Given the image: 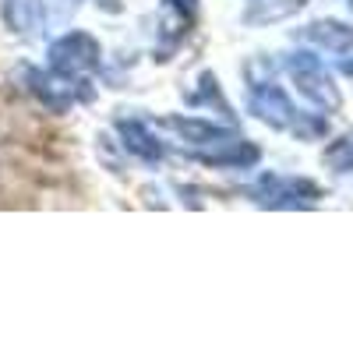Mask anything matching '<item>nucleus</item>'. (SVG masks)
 I'll return each mask as SVG.
<instances>
[{
	"label": "nucleus",
	"instance_id": "9d476101",
	"mask_svg": "<svg viewBox=\"0 0 353 353\" xmlns=\"http://www.w3.org/2000/svg\"><path fill=\"white\" fill-rule=\"evenodd\" d=\"M121 138H124V145H128V152H134L138 159H145V163H159L163 145L152 138V131L145 128L141 121H124V124H121Z\"/></svg>",
	"mask_w": 353,
	"mask_h": 353
},
{
	"label": "nucleus",
	"instance_id": "39448f33",
	"mask_svg": "<svg viewBox=\"0 0 353 353\" xmlns=\"http://www.w3.org/2000/svg\"><path fill=\"white\" fill-rule=\"evenodd\" d=\"M191 159H198L205 166H241L244 170V166H254L261 159V152H258V145H251L237 134H226V138H216L209 145H201V149H194Z\"/></svg>",
	"mask_w": 353,
	"mask_h": 353
},
{
	"label": "nucleus",
	"instance_id": "9b49d317",
	"mask_svg": "<svg viewBox=\"0 0 353 353\" xmlns=\"http://www.w3.org/2000/svg\"><path fill=\"white\" fill-rule=\"evenodd\" d=\"M304 4L307 0H254V4L248 8V21H279V18L293 14Z\"/></svg>",
	"mask_w": 353,
	"mask_h": 353
},
{
	"label": "nucleus",
	"instance_id": "1a4fd4ad",
	"mask_svg": "<svg viewBox=\"0 0 353 353\" xmlns=\"http://www.w3.org/2000/svg\"><path fill=\"white\" fill-rule=\"evenodd\" d=\"M159 124H163V128H170V131H176L188 145H209V141H216V138H226V134H230V128L212 124V121H201V117H163Z\"/></svg>",
	"mask_w": 353,
	"mask_h": 353
},
{
	"label": "nucleus",
	"instance_id": "6e6552de",
	"mask_svg": "<svg viewBox=\"0 0 353 353\" xmlns=\"http://www.w3.org/2000/svg\"><path fill=\"white\" fill-rule=\"evenodd\" d=\"M301 39H307L318 50H329V53H346V50H353V25H343L332 18L311 21L307 28H301Z\"/></svg>",
	"mask_w": 353,
	"mask_h": 353
},
{
	"label": "nucleus",
	"instance_id": "f03ea898",
	"mask_svg": "<svg viewBox=\"0 0 353 353\" xmlns=\"http://www.w3.org/2000/svg\"><path fill=\"white\" fill-rule=\"evenodd\" d=\"M321 198V188L304 181V176H261L254 188V201L265 209H311Z\"/></svg>",
	"mask_w": 353,
	"mask_h": 353
},
{
	"label": "nucleus",
	"instance_id": "423d86ee",
	"mask_svg": "<svg viewBox=\"0 0 353 353\" xmlns=\"http://www.w3.org/2000/svg\"><path fill=\"white\" fill-rule=\"evenodd\" d=\"M198 18V0H163V18H159V53L176 46L188 28Z\"/></svg>",
	"mask_w": 353,
	"mask_h": 353
},
{
	"label": "nucleus",
	"instance_id": "20e7f679",
	"mask_svg": "<svg viewBox=\"0 0 353 353\" xmlns=\"http://www.w3.org/2000/svg\"><path fill=\"white\" fill-rule=\"evenodd\" d=\"M248 106H251V113L258 117L261 124H269L276 131H286V128L293 131V124H297V117H301L279 85H258V88H251Z\"/></svg>",
	"mask_w": 353,
	"mask_h": 353
},
{
	"label": "nucleus",
	"instance_id": "f8f14e48",
	"mask_svg": "<svg viewBox=\"0 0 353 353\" xmlns=\"http://www.w3.org/2000/svg\"><path fill=\"white\" fill-rule=\"evenodd\" d=\"M325 163L329 166H336L339 173H346V170H353V141L350 138H343V141H336L332 149L325 152Z\"/></svg>",
	"mask_w": 353,
	"mask_h": 353
},
{
	"label": "nucleus",
	"instance_id": "4468645a",
	"mask_svg": "<svg viewBox=\"0 0 353 353\" xmlns=\"http://www.w3.org/2000/svg\"><path fill=\"white\" fill-rule=\"evenodd\" d=\"M64 4H68V8H78V4H81V0H64Z\"/></svg>",
	"mask_w": 353,
	"mask_h": 353
},
{
	"label": "nucleus",
	"instance_id": "0eeeda50",
	"mask_svg": "<svg viewBox=\"0 0 353 353\" xmlns=\"http://www.w3.org/2000/svg\"><path fill=\"white\" fill-rule=\"evenodd\" d=\"M0 14L4 25L14 36H39L46 28V4L43 0H0Z\"/></svg>",
	"mask_w": 353,
	"mask_h": 353
},
{
	"label": "nucleus",
	"instance_id": "ddd939ff",
	"mask_svg": "<svg viewBox=\"0 0 353 353\" xmlns=\"http://www.w3.org/2000/svg\"><path fill=\"white\" fill-rule=\"evenodd\" d=\"M343 71H346V74L353 78V61H346V64H343Z\"/></svg>",
	"mask_w": 353,
	"mask_h": 353
},
{
	"label": "nucleus",
	"instance_id": "7ed1b4c3",
	"mask_svg": "<svg viewBox=\"0 0 353 353\" xmlns=\"http://www.w3.org/2000/svg\"><path fill=\"white\" fill-rule=\"evenodd\" d=\"M99 68V43L88 32H68L50 46V71L64 78H81Z\"/></svg>",
	"mask_w": 353,
	"mask_h": 353
},
{
	"label": "nucleus",
	"instance_id": "f257e3e1",
	"mask_svg": "<svg viewBox=\"0 0 353 353\" xmlns=\"http://www.w3.org/2000/svg\"><path fill=\"white\" fill-rule=\"evenodd\" d=\"M286 74L293 78V85H297V92L314 103L321 113H336L343 106V96H339V85L336 78L329 74V68L318 61L314 53L307 50H297L286 57Z\"/></svg>",
	"mask_w": 353,
	"mask_h": 353
}]
</instances>
